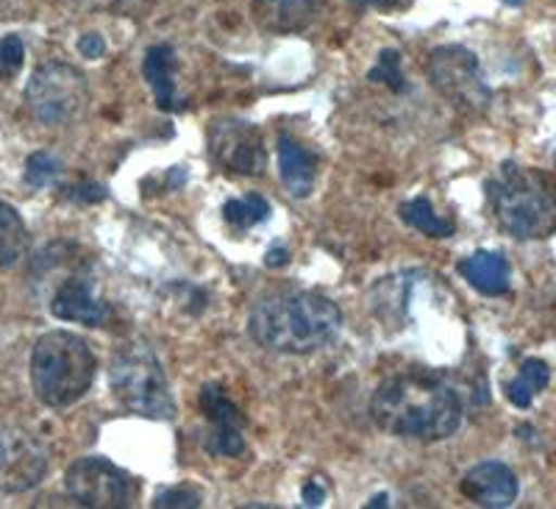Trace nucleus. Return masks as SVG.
<instances>
[{"label": "nucleus", "mask_w": 556, "mask_h": 509, "mask_svg": "<svg viewBox=\"0 0 556 509\" xmlns=\"http://www.w3.org/2000/svg\"><path fill=\"white\" fill-rule=\"evenodd\" d=\"M64 491L78 507L126 509L139 498V482L103 457H81L64 473Z\"/></svg>", "instance_id": "8"}, {"label": "nucleus", "mask_w": 556, "mask_h": 509, "mask_svg": "<svg viewBox=\"0 0 556 509\" xmlns=\"http://www.w3.org/2000/svg\"><path fill=\"white\" fill-rule=\"evenodd\" d=\"M506 3H509V7H520L523 0H506Z\"/></svg>", "instance_id": "34"}, {"label": "nucleus", "mask_w": 556, "mask_h": 509, "mask_svg": "<svg viewBox=\"0 0 556 509\" xmlns=\"http://www.w3.org/2000/svg\"><path fill=\"white\" fill-rule=\"evenodd\" d=\"M203 448L212 457H240V454H245L242 426H212L203 437Z\"/></svg>", "instance_id": "22"}, {"label": "nucleus", "mask_w": 556, "mask_h": 509, "mask_svg": "<svg viewBox=\"0 0 556 509\" xmlns=\"http://www.w3.org/2000/svg\"><path fill=\"white\" fill-rule=\"evenodd\" d=\"M87 101V76L67 62L39 64L26 84V107L42 126H67L84 112Z\"/></svg>", "instance_id": "6"}, {"label": "nucleus", "mask_w": 556, "mask_h": 509, "mask_svg": "<svg viewBox=\"0 0 556 509\" xmlns=\"http://www.w3.org/2000/svg\"><path fill=\"white\" fill-rule=\"evenodd\" d=\"M153 507H201V493L192 491V487H170V491L159 493Z\"/></svg>", "instance_id": "26"}, {"label": "nucleus", "mask_w": 556, "mask_h": 509, "mask_svg": "<svg viewBox=\"0 0 556 509\" xmlns=\"http://www.w3.org/2000/svg\"><path fill=\"white\" fill-rule=\"evenodd\" d=\"M208 157L217 167L235 176H262L267 167V151L262 132L240 117H215L206 128Z\"/></svg>", "instance_id": "9"}, {"label": "nucleus", "mask_w": 556, "mask_h": 509, "mask_svg": "<svg viewBox=\"0 0 556 509\" xmlns=\"http://www.w3.org/2000/svg\"><path fill=\"white\" fill-rule=\"evenodd\" d=\"M462 278L481 296L498 298L509 293V262L501 253L476 251L459 262Z\"/></svg>", "instance_id": "16"}, {"label": "nucleus", "mask_w": 556, "mask_h": 509, "mask_svg": "<svg viewBox=\"0 0 556 509\" xmlns=\"http://www.w3.org/2000/svg\"><path fill=\"white\" fill-rule=\"evenodd\" d=\"M370 418L392 437L420 443L448 440L462 426V401L443 376L401 373L376 387Z\"/></svg>", "instance_id": "1"}, {"label": "nucleus", "mask_w": 556, "mask_h": 509, "mask_svg": "<svg viewBox=\"0 0 556 509\" xmlns=\"http://www.w3.org/2000/svg\"><path fill=\"white\" fill-rule=\"evenodd\" d=\"M265 262H267V268H285V264L290 262V257H287L285 248H270Z\"/></svg>", "instance_id": "32"}, {"label": "nucleus", "mask_w": 556, "mask_h": 509, "mask_svg": "<svg viewBox=\"0 0 556 509\" xmlns=\"http://www.w3.org/2000/svg\"><path fill=\"white\" fill-rule=\"evenodd\" d=\"M178 59L170 45H153L142 57V78L151 87L153 101L162 112H181L184 103L176 92Z\"/></svg>", "instance_id": "14"}, {"label": "nucleus", "mask_w": 556, "mask_h": 509, "mask_svg": "<svg viewBox=\"0 0 556 509\" xmlns=\"http://www.w3.org/2000/svg\"><path fill=\"white\" fill-rule=\"evenodd\" d=\"M548 378L551 371L543 359H526L523 365H520L518 378H513V382L506 384V398H509L518 409H529L534 396L548 387Z\"/></svg>", "instance_id": "18"}, {"label": "nucleus", "mask_w": 556, "mask_h": 509, "mask_svg": "<svg viewBox=\"0 0 556 509\" xmlns=\"http://www.w3.org/2000/svg\"><path fill=\"white\" fill-rule=\"evenodd\" d=\"M390 504V498L384 496V493H379V496H374V501H367V507L374 509V507H387Z\"/></svg>", "instance_id": "33"}, {"label": "nucleus", "mask_w": 556, "mask_h": 509, "mask_svg": "<svg viewBox=\"0 0 556 509\" xmlns=\"http://www.w3.org/2000/svg\"><path fill=\"white\" fill-rule=\"evenodd\" d=\"M326 501V493H323V487H317V482H309L304 487V504L306 507H320V504Z\"/></svg>", "instance_id": "31"}, {"label": "nucleus", "mask_w": 556, "mask_h": 509, "mask_svg": "<svg viewBox=\"0 0 556 509\" xmlns=\"http://www.w3.org/2000/svg\"><path fill=\"white\" fill-rule=\"evenodd\" d=\"M78 53H81V57H87V59H101L103 53H106V42H103L101 34L89 32V34H84L81 39H78Z\"/></svg>", "instance_id": "28"}, {"label": "nucleus", "mask_w": 556, "mask_h": 509, "mask_svg": "<svg viewBox=\"0 0 556 509\" xmlns=\"http://www.w3.org/2000/svg\"><path fill=\"white\" fill-rule=\"evenodd\" d=\"M109 384L117 404L131 415L148 418V421H170L176 415V401H173L165 368L146 339L123 343L112 353Z\"/></svg>", "instance_id": "5"}, {"label": "nucleus", "mask_w": 556, "mask_h": 509, "mask_svg": "<svg viewBox=\"0 0 556 509\" xmlns=\"http://www.w3.org/2000/svg\"><path fill=\"white\" fill-rule=\"evenodd\" d=\"M342 332V312L331 298L309 289H287L260 298L248 314V334L276 353H315Z\"/></svg>", "instance_id": "2"}, {"label": "nucleus", "mask_w": 556, "mask_h": 509, "mask_svg": "<svg viewBox=\"0 0 556 509\" xmlns=\"http://www.w3.org/2000/svg\"><path fill=\"white\" fill-rule=\"evenodd\" d=\"M201 412L212 426H245V418H242L240 409L231 404V398L226 396L220 384H203L201 387Z\"/></svg>", "instance_id": "20"}, {"label": "nucleus", "mask_w": 556, "mask_h": 509, "mask_svg": "<svg viewBox=\"0 0 556 509\" xmlns=\"http://www.w3.org/2000/svg\"><path fill=\"white\" fill-rule=\"evenodd\" d=\"M462 493H465V498L479 504V507L504 509L518 501L520 484L513 468L490 459V462H479V465L465 473V479H462Z\"/></svg>", "instance_id": "11"}, {"label": "nucleus", "mask_w": 556, "mask_h": 509, "mask_svg": "<svg viewBox=\"0 0 556 509\" xmlns=\"http://www.w3.org/2000/svg\"><path fill=\"white\" fill-rule=\"evenodd\" d=\"M51 312L59 321L81 323V326H103L109 318L106 301L96 296V289L89 284V278L73 276L51 298Z\"/></svg>", "instance_id": "12"}, {"label": "nucleus", "mask_w": 556, "mask_h": 509, "mask_svg": "<svg viewBox=\"0 0 556 509\" xmlns=\"http://www.w3.org/2000/svg\"><path fill=\"white\" fill-rule=\"evenodd\" d=\"M256 26L267 34H298L309 26L320 12V0H251Z\"/></svg>", "instance_id": "13"}, {"label": "nucleus", "mask_w": 556, "mask_h": 509, "mask_svg": "<svg viewBox=\"0 0 556 509\" xmlns=\"http://www.w3.org/2000/svg\"><path fill=\"white\" fill-rule=\"evenodd\" d=\"M495 221L515 239H545L556 232V178L538 167L504 164L486 184Z\"/></svg>", "instance_id": "3"}, {"label": "nucleus", "mask_w": 556, "mask_h": 509, "mask_svg": "<svg viewBox=\"0 0 556 509\" xmlns=\"http://www.w3.org/2000/svg\"><path fill=\"white\" fill-rule=\"evenodd\" d=\"M370 78H374V82H384L392 92H404L406 78H404V70H401V53L399 51H381L379 64L370 70Z\"/></svg>", "instance_id": "23"}, {"label": "nucleus", "mask_w": 556, "mask_h": 509, "mask_svg": "<svg viewBox=\"0 0 556 509\" xmlns=\"http://www.w3.org/2000/svg\"><path fill=\"white\" fill-rule=\"evenodd\" d=\"M267 218H270V203H267L262 196H256V193L235 198V201H228L226 207H223V221L235 228L237 234L248 232V228L253 226H260V223H265Z\"/></svg>", "instance_id": "21"}, {"label": "nucleus", "mask_w": 556, "mask_h": 509, "mask_svg": "<svg viewBox=\"0 0 556 509\" xmlns=\"http://www.w3.org/2000/svg\"><path fill=\"white\" fill-rule=\"evenodd\" d=\"M51 451L37 434L20 426L0 429V493L34 491L48 473Z\"/></svg>", "instance_id": "10"}, {"label": "nucleus", "mask_w": 556, "mask_h": 509, "mask_svg": "<svg viewBox=\"0 0 556 509\" xmlns=\"http://www.w3.org/2000/svg\"><path fill=\"white\" fill-rule=\"evenodd\" d=\"M70 201H78V203H98L106 198V189L101 184H78L67 193Z\"/></svg>", "instance_id": "27"}, {"label": "nucleus", "mask_w": 556, "mask_h": 509, "mask_svg": "<svg viewBox=\"0 0 556 509\" xmlns=\"http://www.w3.org/2000/svg\"><path fill=\"white\" fill-rule=\"evenodd\" d=\"M98 373L96 351L73 332H48L31 351V384L39 401L67 409L89 393Z\"/></svg>", "instance_id": "4"}, {"label": "nucleus", "mask_w": 556, "mask_h": 509, "mask_svg": "<svg viewBox=\"0 0 556 509\" xmlns=\"http://www.w3.org/2000/svg\"><path fill=\"white\" fill-rule=\"evenodd\" d=\"M70 3H76V7L84 9H96V12H114V9L126 7L128 0H70Z\"/></svg>", "instance_id": "29"}, {"label": "nucleus", "mask_w": 556, "mask_h": 509, "mask_svg": "<svg viewBox=\"0 0 556 509\" xmlns=\"http://www.w3.org/2000/svg\"><path fill=\"white\" fill-rule=\"evenodd\" d=\"M278 173L287 193L295 198H309L317 182V159L301 142L281 134L278 137Z\"/></svg>", "instance_id": "15"}, {"label": "nucleus", "mask_w": 556, "mask_h": 509, "mask_svg": "<svg viewBox=\"0 0 556 509\" xmlns=\"http://www.w3.org/2000/svg\"><path fill=\"white\" fill-rule=\"evenodd\" d=\"M359 3H365V7L381 9V12H399V9L409 7L412 0H359Z\"/></svg>", "instance_id": "30"}, {"label": "nucleus", "mask_w": 556, "mask_h": 509, "mask_svg": "<svg viewBox=\"0 0 556 509\" xmlns=\"http://www.w3.org/2000/svg\"><path fill=\"white\" fill-rule=\"evenodd\" d=\"M59 170L62 167H59V162L51 157V153L37 151L31 153L26 162V182L37 189L51 187V184L59 178Z\"/></svg>", "instance_id": "24"}, {"label": "nucleus", "mask_w": 556, "mask_h": 509, "mask_svg": "<svg viewBox=\"0 0 556 509\" xmlns=\"http://www.w3.org/2000/svg\"><path fill=\"white\" fill-rule=\"evenodd\" d=\"M28 253V228L12 203L0 201V268H14Z\"/></svg>", "instance_id": "17"}, {"label": "nucleus", "mask_w": 556, "mask_h": 509, "mask_svg": "<svg viewBox=\"0 0 556 509\" xmlns=\"http://www.w3.org/2000/svg\"><path fill=\"white\" fill-rule=\"evenodd\" d=\"M401 221L406 223V226H412L415 232L426 234V237H434V239H443V237H451L454 234V223L448 221V218H440V214L434 212V207H431L429 198H412V201L401 203Z\"/></svg>", "instance_id": "19"}, {"label": "nucleus", "mask_w": 556, "mask_h": 509, "mask_svg": "<svg viewBox=\"0 0 556 509\" xmlns=\"http://www.w3.org/2000/svg\"><path fill=\"white\" fill-rule=\"evenodd\" d=\"M26 62V45L17 34H7L0 39V76L14 78Z\"/></svg>", "instance_id": "25"}, {"label": "nucleus", "mask_w": 556, "mask_h": 509, "mask_svg": "<svg viewBox=\"0 0 556 509\" xmlns=\"http://www.w3.org/2000/svg\"><path fill=\"white\" fill-rule=\"evenodd\" d=\"M426 70H429V78L437 92L462 112L479 114L493 101V92H490L484 76H481L479 59L462 45H440V48H434L429 53Z\"/></svg>", "instance_id": "7"}]
</instances>
